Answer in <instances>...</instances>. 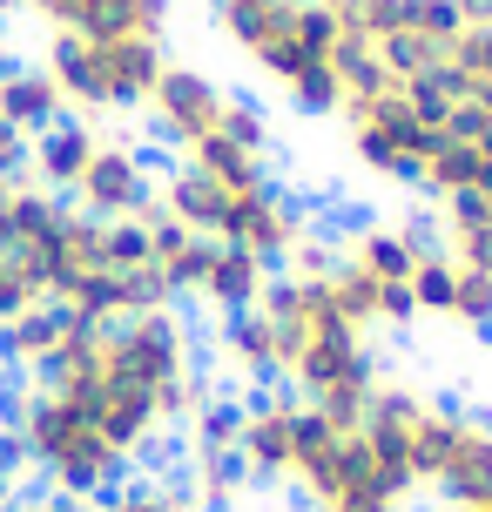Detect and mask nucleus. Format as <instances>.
Segmentation results:
<instances>
[{"instance_id":"nucleus-20","label":"nucleus","mask_w":492,"mask_h":512,"mask_svg":"<svg viewBox=\"0 0 492 512\" xmlns=\"http://www.w3.org/2000/svg\"><path fill=\"white\" fill-rule=\"evenodd\" d=\"M445 75L459 81L466 95H486L492 88V21H459L452 41H445Z\"/></svg>"},{"instance_id":"nucleus-28","label":"nucleus","mask_w":492,"mask_h":512,"mask_svg":"<svg viewBox=\"0 0 492 512\" xmlns=\"http://www.w3.org/2000/svg\"><path fill=\"white\" fill-rule=\"evenodd\" d=\"M459 21H492V0H452Z\"/></svg>"},{"instance_id":"nucleus-9","label":"nucleus","mask_w":492,"mask_h":512,"mask_svg":"<svg viewBox=\"0 0 492 512\" xmlns=\"http://www.w3.org/2000/svg\"><path fill=\"white\" fill-rule=\"evenodd\" d=\"M48 34L81 41H169V0H14Z\"/></svg>"},{"instance_id":"nucleus-25","label":"nucleus","mask_w":492,"mask_h":512,"mask_svg":"<svg viewBox=\"0 0 492 512\" xmlns=\"http://www.w3.org/2000/svg\"><path fill=\"white\" fill-rule=\"evenodd\" d=\"M21 486H27V459H21V445L7 438V425H0V512L21 506Z\"/></svg>"},{"instance_id":"nucleus-13","label":"nucleus","mask_w":492,"mask_h":512,"mask_svg":"<svg viewBox=\"0 0 492 512\" xmlns=\"http://www.w3.org/2000/svg\"><path fill=\"white\" fill-rule=\"evenodd\" d=\"M102 142H108L102 122H88V115H61L54 128H41V135L27 142V182H41L48 196H68V189L81 182V169L95 162Z\"/></svg>"},{"instance_id":"nucleus-8","label":"nucleus","mask_w":492,"mask_h":512,"mask_svg":"<svg viewBox=\"0 0 492 512\" xmlns=\"http://www.w3.org/2000/svg\"><path fill=\"white\" fill-rule=\"evenodd\" d=\"M230 88L216 75H203V68H189V61H169L162 68V81H156V95H149V128H156L162 142L176 155H189L196 142H209L216 128H223V115H230Z\"/></svg>"},{"instance_id":"nucleus-5","label":"nucleus","mask_w":492,"mask_h":512,"mask_svg":"<svg viewBox=\"0 0 492 512\" xmlns=\"http://www.w3.org/2000/svg\"><path fill=\"white\" fill-rule=\"evenodd\" d=\"M41 68L61 88L68 115L108 122V115H142L169 68V41H81V34H48Z\"/></svg>"},{"instance_id":"nucleus-24","label":"nucleus","mask_w":492,"mask_h":512,"mask_svg":"<svg viewBox=\"0 0 492 512\" xmlns=\"http://www.w3.org/2000/svg\"><path fill=\"white\" fill-rule=\"evenodd\" d=\"M412 304H418V317H445V304H452V263H445V256H425V263H418Z\"/></svg>"},{"instance_id":"nucleus-7","label":"nucleus","mask_w":492,"mask_h":512,"mask_svg":"<svg viewBox=\"0 0 492 512\" xmlns=\"http://www.w3.org/2000/svg\"><path fill=\"white\" fill-rule=\"evenodd\" d=\"M425 492H439V506L452 512H492V411L452 405Z\"/></svg>"},{"instance_id":"nucleus-22","label":"nucleus","mask_w":492,"mask_h":512,"mask_svg":"<svg viewBox=\"0 0 492 512\" xmlns=\"http://www.w3.org/2000/svg\"><path fill=\"white\" fill-rule=\"evenodd\" d=\"M41 304H48L41 270H34L14 243H0V331H7L14 317H27V310H41Z\"/></svg>"},{"instance_id":"nucleus-3","label":"nucleus","mask_w":492,"mask_h":512,"mask_svg":"<svg viewBox=\"0 0 492 512\" xmlns=\"http://www.w3.org/2000/svg\"><path fill=\"white\" fill-rule=\"evenodd\" d=\"M216 27L230 34L243 61L270 75L304 115H337V34L324 0H216Z\"/></svg>"},{"instance_id":"nucleus-15","label":"nucleus","mask_w":492,"mask_h":512,"mask_svg":"<svg viewBox=\"0 0 492 512\" xmlns=\"http://www.w3.org/2000/svg\"><path fill=\"white\" fill-rule=\"evenodd\" d=\"M75 310H61V304H41V310H27V317H14L7 331H0V364L7 371H21V378H34V371H48L54 351L75 337Z\"/></svg>"},{"instance_id":"nucleus-10","label":"nucleus","mask_w":492,"mask_h":512,"mask_svg":"<svg viewBox=\"0 0 492 512\" xmlns=\"http://www.w3.org/2000/svg\"><path fill=\"white\" fill-rule=\"evenodd\" d=\"M68 203H75L81 216H95V223L142 216V209L156 203V169L142 162L135 142H115V135H108L102 149H95V162L81 169V182L68 189Z\"/></svg>"},{"instance_id":"nucleus-27","label":"nucleus","mask_w":492,"mask_h":512,"mask_svg":"<svg viewBox=\"0 0 492 512\" xmlns=\"http://www.w3.org/2000/svg\"><path fill=\"white\" fill-rule=\"evenodd\" d=\"M14 512H95V506H81V499H54V492H41V499H21Z\"/></svg>"},{"instance_id":"nucleus-12","label":"nucleus","mask_w":492,"mask_h":512,"mask_svg":"<svg viewBox=\"0 0 492 512\" xmlns=\"http://www.w3.org/2000/svg\"><path fill=\"white\" fill-rule=\"evenodd\" d=\"M425 256H439L432 223H364V230H351L337 243V263L344 270L378 277V283H412Z\"/></svg>"},{"instance_id":"nucleus-17","label":"nucleus","mask_w":492,"mask_h":512,"mask_svg":"<svg viewBox=\"0 0 492 512\" xmlns=\"http://www.w3.org/2000/svg\"><path fill=\"white\" fill-rule=\"evenodd\" d=\"M216 358H223V371L263 384V391L277 384V331H270L263 304L243 310V317H223V324H216Z\"/></svg>"},{"instance_id":"nucleus-29","label":"nucleus","mask_w":492,"mask_h":512,"mask_svg":"<svg viewBox=\"0 0 492 512\" xmlns=\"http://www.w3.org/2000/svg\"><path fill=\"white\" fill-rule=\"evenodd\" d=\"M7 68H14V61H7V48H0V75H7Z\"/></svg>"},{"instance_id":"nucleus-4","label":"nucleus","mask_w":492,"mask_h":512,"mask_svg":"<svg viewBox=\"0 0 492 512\" xmlns=\"http://www.w3.org/2000/svg\"><path fill=\"white\" fill-rule=\"evenodd\" d=\"M284 492H297L304 512H412V492L371 452L364 425L331 418L317 405H304V432H297V459H290Z\"/></svg>"},{"instance_id":"nucleus-2","label":"nucleus","mask_w":492,"mask_h":512,"mask_svg":"<svg viewBox=\"0 0 492 512\" xmlns=\"http://www.w3.org/2000/svg\"><path fill=\"white\" fill-rule=\"evenodd\" d=\"M263 317L277 331V384L297 391L304 405L351 418L358 425L371 391H378V351L351 310L331 290V243H304L263 290Z\"/></svg>"},{"instance_id":"nucleus-18","label":"nucleus","mask_w":492,"mask_h":512,"mask_svg":"<svg viewBox=\"0 0 492 512\" xmlns=\"http://www.w3.org/2000/svg\"><path fill=\"white\" fill-rule=\"evenodd\" d=\"M68 115V102H61V88L48 81V68L34 61V68H7L0 75V122L14 128L21 142H34L41 128H54Z\"/></svg>"},{"instance_id":"nucleus-23","label":"nucleus","mask_w":492,"mask_h":512,"mask_svg":"<svg viewBox=\"0 0 492 512\" xmlns=\"http://www.w3.org/2000/svg\"><path fill=\"white\" fill-rule=\"evenodd\" d=\"M95 512H196V499L182 479H129L108 499H95Z\"/></svg>"},{"instance_id":"nucleus-26","label":"nucleus","mask_w":492,"mask_h":512,"mask_svg":"<svg viewBox=\"0 0 492 512\" xmlns=\"http://www.w3.org/2000/svg\"><path fill=\"white\" fill-rule=\"evenodd\" d=\"M7 182H27V142L0 122V189H7Z\"/></svg>"},{"instance_id":"nucleus-16","label":"nucleus","mask_w":492,"mask_h":512,"mask_svg":"<svg viewBox=\"0 0 492 512\" xmlns=\"http://www.w3.org/2000/svg\"><path fill=\"white\" fill-rule=\"evenodd\" d=\"M432 243H439L445 263H472V270H492V196H452L432 216Z\"/></svg>"},{"instance_id":"nucleus-6","label":"nucleus","mask_w":492,"mask_h":512,"mask_svg":"<svg viewBox=\"0 0 492 512\" xmlns=\"http://www.w3.org/2000/svg\"><path fill=\"white\" fill-rule=\"evenodd\" d=\"M445 418H452V405L445 398H432V391H418V384H378L371 391V405H364V438H371V452L391 465V479L412 492H425V479H432V452H439V432Z\"/></svg>"},{"instance_id":"nucleus-21","label":"nucleus","mask_w":492,"mask_h":512,"mask_svg":"<svg viewBox=\"0 0 492 512\" xmlns=\"http://www.w3.org/2000/svg\"><path fill=\"white\" fill-rule=\"evenodd\" d=\"M445 324L466 331V337H492V270L452 263V304H445Z\"/></svg>"},{"instance_id":"nucleus-19","label":"nucleus","mask_w":492,"mask_h":512,"mask_svg":"<svg viewBox=\"0 0 492 512\" xmlns=\"http://www.w3.org/2000/svg\"><path fill=\"white\" fill-rule=\"evenodd\" d=\"M203 263H209V236L182 230L156 209V277L176 304H196V283H203Z\"/></svg>"},{"instance_id":"nucleus-1","label":"nucleus","mask_w":492,"mask_h":512,"mask_svg":"<svg viewBox=\"0 0 492 512\" xmlns=\"http://www.w3.org/2000/svg\"><path fill=\"white\" fill-rule=\"evenodd\" d=\"M34 384H48L75 411H88L95 432L129 465L162 452L216 398L196 331L176 310H149L122 324H75V337L54 351L48 371H34Z\"/></svg>"},{"instance_id":"nucleus-30","label":"nucleus","mask_w":492,"mask_h":512,"mask_svg":"<svg viewBox=\"0 0 492 512\" xmlns=\"http://www.w3.org/2000/svg\"><path fill=\"white\" fill-rule=\"evenodd\" d=\"M445 512H452V506H445Z\"/></svg>"},{"instance_id":"nucleus-14","label":"nucleus","mask_w":492,"mask_h":512,"mask_svg":"<svg viewBox=\"0 0 492 512\" xmlns=\"http://www.w3.org/2000/svg\"><path fill=\"white\" fill-rule=\"evenodd\" d=\"M270 263L250 250H236V243H209V263H203V283H196V304L223 324V317H243V310L263 304V290H270Z\"/></svg>"},{"instance_id":"nucleus-11","label":"nucleus","mask_w":492,"mask_h":512,"mask_svg":"<svg viewBox=\"0 0 492 512\" xmlns=\"http://www.w3.org/2000/svg\"><path fill=\"white\" fill-rule=\"evenodd\" d=\"M351 162L378 182H418V162L432 149V128L405 115V108H385V115H351Z\"/></svg>"}]
</instances>
